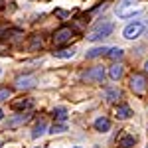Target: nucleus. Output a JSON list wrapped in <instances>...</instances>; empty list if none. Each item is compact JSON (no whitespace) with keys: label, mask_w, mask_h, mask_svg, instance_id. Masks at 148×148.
Segmentation results:
<instances>
[{"label":"nucleus","mask_w":148,"mask_h":148,"mask_svg":"<svg viewBox=\"0 0 148 148\" xmlns=\"http://www.w3.org/2000/svg\"><path fill=\"white\" fill-rule=\"evenodd\" d=\"M111 34H113V24H111V22H101V24H97L91 32H89L87 40L97 42V40H103V38H107V36H111Z\"/></svg>","instance_id":"f257e3e1"},{"label":"nucleus","mask_w":148,"mask_h":148,"mask_svg":"<svg viewBox=\"0 0 148 148\" xmlns=\"http://www.w3.org/2000/svg\"><path fill=\"white\" fill-rule=\"evenodd\" d=\"M130 89L136 93V95H144V93L148 91L146 75H142V73H132V75H130Z\"/></svg>","instance_id":"f03ea898"},{"label":"nucleus","mask_w":148,"mask_h":148,"mask_svg":"<svg viewBox=\"0 0 148 148\" xmlns=\"http://www.w3.org/2000/svg\"><path fill=\"white\" fill-rule=\"evenodd\" d=\"M71 38H73V30L67 28V26H63V28H59L56 34H53V44L56 46H63V44L71 42Z\"/></svg>","instance_id":"7ed1b4c3"},{"label":"nucleus","mask_w":148,"mask_h":148,"mask_svg":"<svg viewBox=\"0 0 148 148\" xmlns=\"http://www.w3.org/2000/svg\"><path fill=\"white\" fill-rule=\"evenodd\" d=\"M103 79H105L103 67H91L83 73V81H87V83H103Z\"/></svg>","instance_id":"20e7f679"},{"label":"nucleus","mask_w":148,"mask_h":148,"mask_svg":"<svg viewBox=\"0 0 148 148\" xmlns=\"http://www.w3.org/2000/svg\"><path fill=\"white\" fill-rule=\"evenodd\" d=\"M142 32H144V24H140V22L128 24V26L125 28V38L126 40H136Z\"/></svg>","instance_id":"39448f33"},{"label":"nucleus","mask_w":148,"mask_h":148,"mask_svg":"<svg viewBox=\"0 0 148 148\" xmlns=\"http://www.w3.org/2000/svg\"><path fill=\"white\" fill-rule=\"evenodd\" d=\"M140 12H142V8H140V6H134V4H128V6H123V8H116L119 18H130V16L140 14Z\"/></svg>","instance_id":"423d86ee"},{"label":"nucleus","mask_w":148,"mask_h":148,"mask_svg":"<svg viewBox=\"0 0 148 148\" xmlns=\"http://www.w3.org/2000/svg\"><path fill=\"white\" fill-rule=\"evenodd\" d=\"M34 85H36L34 75H20V77H16V87H20V89H30Z\"/></svg>","instance_id":"0eeeda50"},{"label":"nucleus","mask_w":148,"mask_h":148,"mask_svg":"<svg viewBox=\"0 0 148 148\" xmlns=\"http://www.w3.org/2000/svg\"><path fill=\"white\" fill-rule=\"evenodd\" d=\"M75 47H61V49H56L53 51V56L56 57H61V59H67V57H73L75 56Z\"/></svg>","instance_id":"6e6552de"},{"label":"nucleus","mask_w":148,"mask_h":148,"mask_svg":"<svg viewBox=\"0 0 148 148\" xmlns=\"http://www.w3.org/2000/svg\"><path fill=\"white\" fill-rule=\"evenodd\" d=\"M95 128H97L99 132H107V130L111 128V121L105 119V116H99V119L95 121Z\"/></svg>","instance_id":"1a4fd4ad"},{"label":"nucleus","mask_w":148,"mask_h":148,"mask_svg":"<svg viewBox=\"0 0 148 148\" xmlns=\"http://www.w3.org/2000/svg\"><path fill=\"white\" fill-rule=\"evenodd\" d=\"M109 77H111L113 81H119L121 77H123V65H121V63L111 65V69H109Z\"/></svg>","instance_id":"9d476101"},{"label":"nucleus","mask_w":148,"mask_h":148,"mask_svg":"<svg viewBox=\"0 0 148 148\" xmlns=\"http://www.w3.org/2000/svg\"><path fill=\"white\" fill-rule=\"evenodd\" d=\"M130 114H132V111H130V107H128V105H121V107L116 109V119H121V121L128 119Z\"/></svg>","instance_id":"9b49d317"},{"label":"nucleus","mask_w":148,"mask_h":148,"mask_svg":"<svg viewBox=\"0 0 148 148\" xmlns=\"http://www.w3.org/2000/svg\"><path fill=\"white\" fill-rule=\"evenodd\" d=\"M107 49H109V47H93V49H89V51H87V57H89V59H95V57H101V56H107Z\"/></svg>","instance_id":"f8f14e48"},{"label":"nucleus","mask_w":148,"mask_h":148,"mask_svg":"<svg viewBox=\"0 0 148 148\" xmlns=\"http://www.w3.org/2000/svg\"><path fill=\"white\" fill-rule=\"evenodd\" d=\"M34 103H32V99H22V101H14L12 103V109L14 111H20V109H30Z\"/></svg>","instance_id":"ddd939ff"},{"label":"nucleus","mask_w":148,"mask_h":148,"mask_svg":"<svg viewBox=\"0 0 148 148\" xmlns=\"http://www.w3.org/2000/svg\"><path fill=\"white\" fill-rule=\"evenodd\" d=\"M136 144V136H123L119 140V146L121 148H132Z\"/></svg>","instance_id":"4468645a"},{"label":"nucleus","mask_w":148,"mask_h":148,"mask_svg":"<svg viewBox=\"0 0 148 148\" xmlns=\"http://www.w3.org/2000/svg\"><path fill=\"white\" fill-rule=\"evenodd\" d=\"M105 99L109 103H114L116 99H121V91H119V89H107V91H105Z\"/></svg>","instance_id":"2eb2a0df"},{"label":"nucleus","mask_w":148,"mask_h":148,"mask_svg":"<svg viewBox=\"0 0 148 148\" xmlns=\"http://www.w3.org/2000/svg\"><path fill=\"white\" fill-rule=\"evenodd\" d=\"M46 128H47L46 121H40V123H38V125L34 126V132H32V136H34V138L42 136V134H44V132H46Z\"/></svg>","instance_id":"dca6fc26"},{"label":"nucleus","mask_w":148,"mask_h":148,"mask_svg":"<svg viewBox=\"0 0 148 148\" xmlns=\"http://www.w3.org/2000/svg\"><path fill=\"white\" fill-rule=\"evenodd\" d=\"M107 56L111 57V59H121L123 57V49L121 47H109L107 49Z\"/></svg>","instance_id":"f3484780"},{"label":"nucleus","mask_w":148,"mask_h":148,"mask_svg":"<svg viewBox=\"0 0 148 148\" xmlns=\"http://www.w3.org/2000/svg\"><path fill=\"white\" fill-rule=\"evenodd\" d=\"M12 97V89L8 87H0V101H8Z\"/></svg>","instance_id":"a211bd4d"},{"label":"nucleus","mask_w":148,"mask_h":148,"mask_svg":"<svg viewBox=\"0 0 148 148\" xmlns=\"http://www.w3.org/2000/svg\"><path fill=\"white\" fill-rule=\"evenodd\" d=\"M53 116H57V121H65V119H67V114H65V109H63V107L56 109V111H53Z\"/></svg>","instance_id":"6ab92c4d"},{"label":"nucleus","mask_w":148,"mask_h":148,"mask_svg":"<svg viewBox=\"0 0 148 148\" xmlns=\"http://www.w3.org/2000/svg\"><path fill=\"white\" fill-rule=\"evenodd\" d=\"M30 116H32V114L24 113L22 116H18V119H16V121H12V123H10V126H16V125H20V123H26V121H28V119H30Z\"/></svg>","instance_id":"aec40b11"},{"label":"nucleus","mask_w":148,"mask_h":148,"mask_svg":"<svg viewBox=\"0 0 148 148\" xmlns=\"http://www.w3.org/2000/svg\"><path fill=\"white\" fill-rule=\"evenodd\" d=\"M63 130H65V125H53L49 132H53V134H56V132H63Z\"/></svg>","instance_id":"412c9836"},{"label":"nucleus","mask_w":148,"mask_h":148,"mask_svg":"<svg viewBox=\"0 0 148 148\" xmlns=\"http://www.w3.org/2000/svg\"><path fill=\"white\" fill-rule=\"evenodd\" d=\"M128 4H136V0H121V2H119V8H123V6H128Z\"/></svg>","instance_id":"4be33fe9"},{"label":"nucleus","mask_w":148,"mask_h":148,"mask_svg":"<svg viewBox=\"0 0 148 148\" xmlns=\"http://www.w3.org/2000/svg\"><path fill=\"white\" fill-rule=\"evenodd\" d=\"M144 73H148V61L144 63Z\"/></svg>","instance_id":"5701e85b"},{"label":"nucleus","mask_w":148,"mask_h":148,"mask_svg":"<svg viewBox=\"0 0 148 148\" xmlns=\"http://www.w3.org/2000/svg\"><path fill=\"white\" fill-rule=\"evenodd\" d=\"M2 119H4V113H2V109H0V121H2Z\"/></svg>","instance_id":"b1692460"},{"label":"nucleus","mask_w":148,"mask_h":148,"mask_svg":"<svg viewBox=\"0 0 148 148\" xmlns=\"http://www.w3.org/2000/svg\"><path fill=\"white\" fill-rule=\"evenodd\" d=\"M73 148H81V146H73Z\"/></svg>","instance_id":"393cba45"}]
</instances>
